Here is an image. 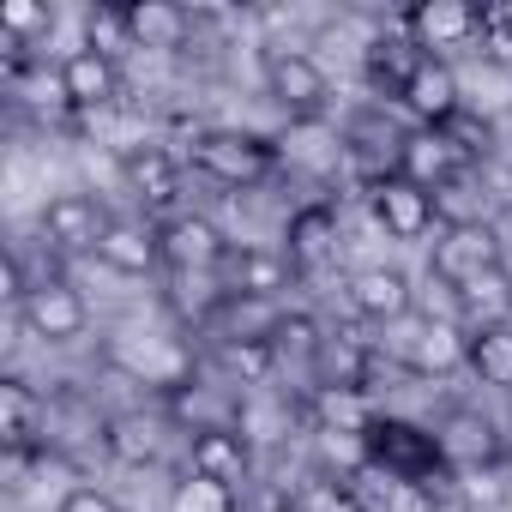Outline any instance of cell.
Instances as JSON below:
<instances>
[{"instance_id":"6da1fadb","label":"cell","mask_w":512,"mask_h":512,"mask_svg":"<svg viewBox=\"0 0 512 512\" xmlns=\"http://www.w3.org/2000/svg\"><path fill=\"white\" fill-rule=\"evenodd\" d=\"M187 163H193V175L247 193V187H260V181L278 175L284 145L266 139V133H247V127H199L193 145H187Z\"/></svg>"},{"instance_id":"7a4b0ae2","label":"cell","mask_w":512,"mask_h":512,"mask_svg":"<svg viewBox=\"0 0 512 512\" xmlns=\"http://www.w3.org/2000/svg\"><path fill=\"white\" fill-rule=\"evenodd\" d=\"M362 464L392 470V476H410V482H428V488H440L452 476L434 422H410V416H386V410L362 428Z\"/></svg>"},{"instance_id":"3957f363","label":"cell","mask_w":512,"mask_h":512,"mask_svg":"<svg viewBox=\"0 0 512 512\" xmlns=\"http://www.w3.org/2000/svg\"><path fill=\"white\" fill-rule=\"evenodd\" d=\"M506 266V241H500V223L494 217H476V223H440L434 241H428V278L446 284V290H464L488 272Z\"/></svg>"},{"instance_id":"277c9868","label":"cell","mask_w":512,"mask_h":512,"mask_svg":"<svg viewBox=\"0 0 512 512\" xmlns=\"http://www.w3.org/2000/svg\"><path fill=\"white\" fill-rule=\"evenodd\" d=\"M482 19H488V7H470V0H416V7L398 13L404 37L422 55H434V61H452L458 49H476L482 43Z\"/></svg>"},{"instance_id":"5b68a950","label":"cell","mask_w":512,"mask_h":512,"mask_svg":"<svg viewBox=\"0 0 512 512\" xmlns=\"http://www.w3.org/2000/svg\"><path fill=\"white\" fill-rule=\"evenodd\" d=\"M266 97L290 121H326L332 109V79L308 49H272L266 55Z\"/></svg>"},{"instance_id":"8992f818","label":"cell","mask_w":512,"mask_h":512,"mask_svg":"<svg viewBox=\"0 0 512 512\" xmlns=\"http://www.w3.org/2000/svg\"><path fill=\"white\" fill-rule=\"evenodd\" d=\"M404 181H416L422 193H452L458 181H470L476 175V163L440 133V127H410V133H398V163H392Z\"/></svg>"},{"instance_id":"52a82bcc","label":"cell","mask_w":512,"mask_h":512,"mask_svg":"<svg viewBox=\"0 0 512 512\" xmlns=\"http://www.w3.org/2000/svg\"><path fill=\"white\" fill-rule=\"evenodd\" d=\"M368 217L392 235V241H428L440 229V199L422 193L416 181H404L398 169L368 181Z\"/></svg>"},{"instance_id":"ba28073f","label":"cell","mask_w":512,"mask_h":512,"mask_svg":"<svg viewBox=\"0 0 512 512\" xmlns=\"http://www.w3.org/2000/svg\"><path fill=\"white\" fill-rule=\"evenodd\" d=\"M157 247L169 272H223L235 260V241L205 217V211H175L157 223Z\"/></svg>"},{"instance_id":"9c48e42d","label":"cell","mask_w":512,"mask_h":512,"mask_svg":"<svg viewBox=\"0 0 512 512\" xmlns=\"http://www.w3.org/2000/svg\"><path fill=\"white\" fill-rule=\"evenodd\" d=\"M19 326H25L37 344H73V338H85L91 308H85V296H79L67 278H37V284L25 290V302H19Z\"/></svg>"},{"instance_id":"30bf717a","label":"cell","mask_w":512,"mask_h":512,"mask_svg":"<svg viewBox=\"0 0 512 512\" xmlns=\"http://www.w3.org/2000/svg\"><path fill=\"white\" fill-rule=\"evenodd\" d=\"M398 368L416 380H440L464 368V326L446 314H416L410 338H398Z\"/></svg>"},{"instance_id":"8fae6325","label":"cell","mask_w":512,"mask_h":512,"mask_svg":"<svg viewBox=\"0 0 512 512\" xmlns=\"http://www.w3.org/2000/svg\"><path fill=\"white\" fill-rule=\"evenodd\" d=\"M284 260L296 266V278H320L338 266V205L314 199L302 211H290L284 223Z\"/></svg>"},{"instance_id":"7c38bea8","label":"cell","mask_w":512,"mask_h":512,"mask_svg":"<svg viewBox=\"0 0 512 512\" xmlns=\"http://www.w3.org/2000/svg\"><path fill=\"white\" fill-rule=\"evenodd\" d=\"M398 109L416 121V127H446L458 109H464V79H458V67L452 61H434V55H422L416 61V73L404 79V91H398Z\"/></svg>"},{"instance_id":"4fadbf2b","label":"cell","mask_w":512,"mask_h":512,"mask_svg":"<svg viewBox=\"0 0 512 512\" xmlns=\"http://www.w3.org/2000/svg\"><path fill=\"white\" fill-rule=\"evenodd\" d=\"M187 470L241 488V482L253 476V440H247L235 422H205V428L187 434Z\"/></svg>"},{"instance_id":"5bb4252c","label":"cell","mask_w":512,"mask_h":512,"mask_svg":"<svg viewBox=\"0 0 512 512\" xmlns=\"http://www.w3.org/2000/svg\"><path fill=\"white\" fill-rule=\"evenodd\" d=\"M434 434H440V452H446L452 470H494L500 452H506L500 428H494L482 410H470V404H452V410L434 422Z\"/></svg>"},{"instance_id":"9a60e30c","label":"cell","mask_w":512,"mask_h":512,"mask_svg":"<svg viewBox=\"0 0 512 512\" xmlns=\"http://www.w3.org/2000/svg\"><path fill=\"white\" fill-rule=\"evenodd\" d=\"M109 223H115V217H109L91 193H55V199L43 205V241H49L55 253H97V241H103Z\"/></svg>"},{"instance_id":"2e32d148","label":"cell","mask_w":512,"mask_h":512,"mask_svg":"<svg viewBox=\"0 0 512 512\" xmlns=\"http://www.w3.org/2000/svg\"><path fill=\"white\" fill-rule=\"evenodd\" d=\"M344 296H350V308L368 326H398V320L416 314V290H410V278L398 266H362V272H350Z\"/></svg>"},{"instance_id":"e0dca14e","label":"cell","mask_w":512,"mask_h":512,"mask_svg":"<svg viewBox=\"0 0 512 512\" xmlns=\"http://www.w3.org/2000/svg\"><path fill=\"white\" fill-rule=\"evenodd\" d=\"M61 85H67L73 115H103V109L121 103V61H109V55H97V49L79 43L61 61Z\"/></svg>"},{"instance_id":"ac0fdd59","label":"cell","mask_w":512,"mask_h":512,"mask_svg":"<svg viewBox=\"0 0 512 512\" xmlns=\"http://www.w3.org/2000/svg\"><path fill=\"white\" fill-rule=\"evenodd\" d=\"M344 482L356 494V512H440V488L392 476V470H374V464H356Z\"/></svg>"},{"instance_id":"d6986e66","label":"cell","mask_w":512,"mask_h":512,"mask_svg":"<svg viewBox=\"0 0 512 512\" xmlns=\"http://www.w3.org/2000/svg\"><path fill=\"white\" fill-rule=\"evenodd\" d=\"M97 266H109L115 278H151L163 266V247H157V223L139 217H115L97 241Z\"/></svg>"},{"instance_id":"ffe728a7","label":"cell","mask_w":512,"mask_h":512,"mask_svg":"<svg viewBox=\"0 0 512 512\" xmlns=\"http://www.w3.org/2000/svg\"><path fill=\"white\" fill-rule=\"evenodd\" d=\"M163 446H169V416H157V410H121V416L103 422V452L115 464L145 470V464L163 458Z\"/></svg>"},{"instance_id":"44dd1931","label":"cell","mask_w":512,"mask_h":512,"mask_svg":"<svg viewBox=\"0 0 512 512\" xmlns=\"http://www.w3.org/2000/svg\"><path fill=\"white\" fill-rule=\"evenodd\" d=\"M127 31H133V49L145 55H181L193 37V13L175 7V0H127Z\"/></svg>"},{"instance_id":"7402d4cb","label":"cell","mask_w":512,"mask_h":512,"mask_svg":"<svg viewBox=\"0 0 512 512\" xmlns=\"http://www.w3.org/2000/svg\"><path fill=\"white\" fill-rule=\"evenodd\" d=\"M49 398H37L25 380H0V440L7 452H43L49 440Z\"/></svg>"},{"instance_id":"603a6c76","label":"cell","mask_w":512,"mask_h":512,"mask_svg":"<svg viewBox=\"0 0 512 512\" xmlns=\"http://www.w3.org/2000/svg\"><path fill=\"white\" fill-rule=\"evenodd\" d=\"M278 320H284V308L278 302H260V296H223V308L205 320V332L229 350V344H272V332H278Z\"/></svg>"},{"instance_id":"cb8c5ba5","label":"cell","mask_w":512,"mask_h":512,"mask_svg":"<svg viewBox=\"0 0 512 512\" xmlns=\"http://www.w3.org/2000/svg\"><path fill=\"white\" fill-rule=\"evenodd\" d=\"M121 175L133 187V199H145V205H169L181 193V157L169 145H151V139L121 157Z\"/></svg>"},{"instance_id":"d4e9b609","label":"cell","mask_w":512,"mask_h":512,"mask_svg":"<svg viewBox=\"0 0 512 512\" xmlns=\"http://www.w3.org/2000/svg\"><path fill=\"white\" fill-rule=\"evenodd\" d=\"M416 61H422V49L404 37V25H392V31L368 37V49H362V73H368V85H374V91H386L392 103H398L404 79L416 73Z\"/></svg>"},{"instance_id":"484cf974","label":"cell","mask_w":512,"mask_h":512,"mask_svg":"<svg viewBox=\"0 0 512 512\" xmlns=\"http://www.w3.org/2000/svg\"><path fill=\"white\" fill-rule=\"evenodd\" d=\"M229 272H235V284H229L235 296H260V302H278V290H290V278H296L284 247H235Z\"/></svg>"},{"instance_id":"4316f807","label":"cell","mask_w":512,"mask_h":512,"mask_svg":"<svg viewBox=\"0 0 512 512\" xmlns=\"http://www.w3.org/2000/svg\"><path fill=\"white\" fill-rule=\"evenodd\" d=\"M452 296H458V326L464 332L512 326V272L506 266L488 272V278H476V284H464V290H452Z\"/></svg>"},{"instance_id":"83f0119b","label":"cell","mask_w":512,"mask_h":512,"mask_svg":"<svg viewBox=\"0 0 512 512\" xmlns=\"http://www.w3.org/2000/svg\"><path fill=\"white\" fill-rule=\"evenodd\" d=\"M464 368L494 386V392H512V326H482V332H464Z\"/></svg>"},{"instance_id":"f1b7e54d","label":"cell","mask_w":512,"mask_h":512,"mask_svg":"<svg viewBox=\"0 0 512 512\" xmlns=\"http://www.w3.org/2000/svg\"><path fill=\"white\" fill-rule=\"evenodd\" d=\"M278 512H356V494H350V482H344L338 470H308V476L284 494Z\"/></svg>"},{"instance_id":"f546056e","label":"cell","mask_w":512,"mask_h":512,"mask_svg":"<svg viewBox=\"0 0 512 512\" xmlns=\"http://www.w3.org/2000/svg\"><path fill=\"white\" fill-rule=\"evenodd\" d=\"M169 512H241V494L229 482H211V476H181L169 488Z\"/></svg>"},{"instance_id":"4dcf8cb0","label":"cell","mask_w":512,"mask_h":512,"mask_svg":"<svg viewBox=\"0 0 512 512\" xmlns=\"http://www.w3.org/2000/svg\"><path fill=\"white\" fill-rule=\"evenodd\" d=\"M0 31H7L13 61L25 67V43L55 31V7H37V0H7V7H0Z\"/></svg>"},{"instance_id":"1f68e13d","label":"cell","mask_w":512,"mask_h":512,"mask_svg":"<svg viewBox=\"0 0 512 512\" xmlns=\"http://www.w3.org/2000/svg\"><path fill=\"white\" fill-rule=\"evenodd\" d=\"M85 49H97V55L121 61V55L133 49V31H127V7H91V13H85Z\"/></svg>"},{"instance_id":"d6a6232c","label":"cell","mask_w":512,"mask_h":512,"mask_svg":"<svg viewBox=\"0 0 512 512\" xmlns=\"http://www.w3.org/2000/svg\"><path fill=\"white\" fill-rule=\"evenodd\" d=\"M320 350H326V338H320V326H314V314H284L278 320V332H272V356L278 362H320Z\"/></svg>"},{"instance_id":"836d02e7","label":"cell","mask_w":512,"mask_h":512,"mask_svg":"<svg viewBox=\"0 0 512 512\" xmlns=\"http://www.w3.org/2000/svg\"><path fill=\"white\" fill-rule=\"evenodd\" d=\"M440 133H446V139H452V145H458V151H464L476 169H482V163H488V151H494V121H488V115H470V109H458V115H452Z\"/></svg>"},{"instance_id":"e575fe53","label":"cell","mask_w":512,"mask_h":512,"mask_svg":"<svg viewBox=\"0 0 512 512\" xmlns=\"http://www.w3.org/2000/svg\"><path fill=\"white\" fill-rule=\"evenodd\" d=\"M476 55H482L488 67H512V7H488Z\"/></svg>"},{"instance_id":"d590c367","label":"cell","mask_w":512,"mask_h":512,"mask_svg":"<svg viewBox=\"0 0 512 512\" xmlns=\"http://www.w3.org/2000/svg\"><path fill=\"white\" fill-rule=\"evenodd\" d=\"M55 512H121V500H115L109 488H97V482H79Z\"/></svg>"}]
</instances>
